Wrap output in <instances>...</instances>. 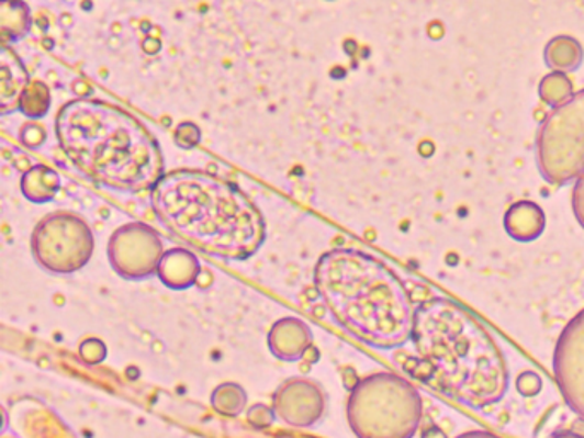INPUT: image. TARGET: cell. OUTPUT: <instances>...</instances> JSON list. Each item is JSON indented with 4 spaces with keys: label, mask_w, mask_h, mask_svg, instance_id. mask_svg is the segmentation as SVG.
Instances as JSON below:
<instances>
[{
    "label": "cell",
    "mask_w": 584,
    "mask_h": 438,
    "mask_svg": "<svg viewBox=\"0 0 584 438\" xmlns=\"http://www.w3.org/2000/svg\"><path fill=\"white\" fill-rule=\"evenodd\" d=\"M412 342L418 372L436 391L473 409L506 396L509 370L492 334L475 315L446 296L415 308Z\"/></svg>",
    "instance_id": "6da1fadb"
},
{
    "label": "cell",
    "mask_w": 584,
    "mask_h": 438,
    "mask_svg": "<svg viewBox=\"0 0 584 438\" xmlns=\"http://www.w3.org/2000/svg\"><path fill=\"white\" fill-rule=\"evenodd\" d=\"M55 136L70 164L113 191L151 192L165 175L155 134L133 113L109 101H69L57 113Z\"/></svg>",
    "instance_id": "7a4b0ae2"
},
{
    "label": "cell",
    "mask_w": 584,
    "mask_h": 438,
    "mask_svg": "<svg viewBox=\"0 0 584 438\" xmlns=\"http://www.w3.org/2000/svg\"><path fill=\"white\" fill-rule=\"evenodd\" d=\"M151 206L168 229L207 256L242 262L266 242L261 211L235 183L210 171H168L153 187Z\"/></svg>",
    "instance_id": "3957f363"
},
{
    "label": "cell",
    "mask_w": 584,
    "mask_h": 438,
    "mask_svg": "<svg viewBox=\"0 0 584 438\" xmlns=\"http://www.w3.org/2000/svg\"><path fill=\"white\" fill-rule=\"evenodd\" d=\"M314 281L338 326L363 345L394 349L412 339V296L378 257L357 248H333L317 260Z\"/></svg>",
    "instance_id": "277c9868"
},
{
    "label": "cell",
    "mask_w": 584,
    "mask_h": 438,
    "mask_svg": "<svg viewBox=\"0 0 584 438\" xmlns=\"http://www.w3.org/2000/svg\"><path fill=\"white\" fill-rule=\"evenodd\" d=\"M422 415L420 392L396 373L363 377L348 397V425L357 438H413Z\"/></svg>",
    "instance_id": "5b68a950"
},
{
    "label": "cell",
    "mask_w": 584,
    "mask_h": 438,
    "mask_svg": "<svg viewBox=\"0 0 584 438\" xmlns=\"http://www.w3.org/2000/svg\"><path fill=\"white\" fill-rule=\"evenodd\" d=\"M540 173L552 186H565L584 171V90L555 106L538 131Z\"/></svg>",
    "instance_id": "8992f818"
},
{
    "label": "cell",
    "mask_w": 584,
    "mask_h": 438,
    "mask_svg": "<svg viewBox=\"0 0 584 438\" xmlns=\"http://www.w3.org/2000/svg\"><path fill=\"white\" fill-rule=\"evenodd\" d=\"M94 237L79 214L55 211L40 220L32 233L36 265L52 274H75L90 262Z\"/></svg>",
    "instance_id": "52a82bcc"
},
{
    "label": "cell",
    "mask_w": 584,
    "mask_h": 438,
    "mask_svg": "<svg viewBox=\"0 0 584 438\" xmlns=\"http://www.w3.org/2000/svg\"><path fill=\"white\" fill-rule=\"evenodd\" d=\"M165 252L160 235L141 222L127 223L115 229L106 248L113 271L131 281L146 280L156 274Z\"/></svg>",
    "instance_id": "ba28073f"
},
{
    "label": "cell",
    "mask_w": 584,
    "mask_h": 438,
    "mask_svg": "<svg viewBox=\"0 0 584 438\" xmlns=\"http://www.w3.org/2000/svg\"><path fill=\"white\" fill-rule=\"evenodd\" d=\"M553 377L571 412L584 419V308L559 334Z\"/></svg>",
    "instance_id": "9c48e42d"
},
{
    "label": "cell",
    "mask_w": 584,
    "mask_h": 438,
    "mask_svg": "<svg viewBox=\"0 0 584 438\" xmlns=\"http://www.w3.org/2000/svg\"><path fill=\"white\" fill-rule=\"evenodd\" d=\"M326 396L316 382L293 379L274 394V413L292 427H312L323 418Z\"/></svg>",
    "instance_id": "30bf717a"
},
{
    "label": "cell",
    "mask_w": 584,
    "mask_h": 438,
    "mask_svg": "<svg viewBox=\"0 0 584 438\" xmlns=\"http://www.w3.org/2000/svg\"><path fill=\"white\" fill-rule=\"evenodd\" d=\"M268 345L278 360L299 361L311 348L312 333L301 318L284 317L269 330Z\"/></svg>",
    "instance_id": "8fae6325"
},
{
    "label": "cell",
    "mask_w": 584,
    "mask_h": 438,
    "mask_svg": "<svg viewBox=\"0 0 584 438\" xmlns=\"http://www.w3.org/2000/svg\"><path fill=\"white\" fill-rule=\"evenodd\" d=\"M32 82L26 66L16 52L2 45L0 50V112L2 115L20 110L21 97Z\"/></svg>",
    "instance_id": "7c38bea8"
},
{
    "label": "cell",
    "mask_w": 584,
    "mask_h": 438,
    "mask_svg": "<svg viewBox=\"0 0 584 438\" xmlns=\"http://www.w3.org/2000/svg\"><path fill=\"white\" fill-rule=\"evenodd\" d=\"M156 276L170 290L183 291L194 287L201 276V262L188 248H170L161 257Z\"/></svg>",
    "instance_id": "4fadbf2b"
},
{
    "label": "cell",
    "mask_w": 584,
    "mask_h": 438,
    "mask_svg": "<svg viewBox=\"0 0 584 438\" xmlns=\"http://www.w3.org/2000/svg\"><path fill=\"white\" fill-rule=\"evenodd\" d=\"M504 228L510 238L523 244L537 240L546 229V213L535 202H516L506 211Z\"/></svg>",
    "instance_id": "5bb4252c"
},
{
    "label": "cell",
    "mask_w": 584,
    "mask_h": 438,
    "mask_svg": "<svg viewBox=\"0 0 584 438\" xmlns=\"http://www.w3.org/2000/svg\"><path fill=\"white\" fill-rule=\"evenodd\" d=\"M60 187H63L60 175L45 165L27 168L21 179V192L33 204L54 201L59 194Z\"/></svg>",
    "instance_id": "9a60e30c"
},
{
    "label": "cell",
    "mask_w": 584,
    "mask_h": 438,
    "mask_svg": "<svg viewBox=\"0 0 584 438\" xmlns=\"http://www.w3.org/2000/svg\"><path fill=\"white\" fill-rule=\"evenodd\" d=\"M32 11L24 0H2L0 2V32L8 42H20L32 30Z\"/></svg>",
    "instance_id": "2e32d148"
},
{
    "label": "cell",
    "mask_w": 584,
    "mask_h": 438,
    "mask_svg": "<svg viewBox=\"0 0 584 438\" xmlns=\"http://www.w3.org/2000/svg\"><path fill=\"white\" fill-rule=\"evenodd\" d=\"M581 60H583V50H581L580 43L569 36L553 38L546 48V63L553 70H562V72L576 70Z\"/></svg>",
    "instance_id": "e0dca14e"
},
{
    "label": "cell",
    "mask_w": 584,
    "mask_h": 438,
    "mask_svg": "<svg viewBox=\"0 0 584 438\" xmlns=\"http://www.w3.org/2000/svg\"><path fill=\"white\" fill-rule=\"evenodd\" d=\"M52 106L50 88L44 81L35 79V81L27 85L26 91L20 101V112L32 121H40L44 119Z\"/></svg>",
    "instance_id": "ac0fdd59"
},
{
    "label": "cell",
    "mask_w": 584,
    "mask_h": 438,
    "mask_svg": "<svg viewBox=\"0 0 584 438\" xmlns=\"http://www.w3.org/2000/svg\"><path fill=\"white\" fill-rule=\"evenodd\" d=\"M211 403L220 415L237 416L246 407L247 394L240 385L228 382V384L215 389L213 396H211Z\"/></svg>",
    "instance_id": "d6986e66"
},
{
    "label": "cell",
    "mask_w": 584,
    "mask_h": 438,
    "mask_svg": "<svg viewBox=\"0 0 584 438\" xmlns=\"http://www.w3.org/2000/svg\"><path fill=\"white\" fill-rule=\"evenodd\" d=\"M571 91H573L571 81L562 75L547 76L540 85L541 98L550 105H562L571 97Z\"/></svg>",
    "instance_id": "ffe728a7"
},
{
    "label": "cell",
    "mask_w": 584,
    "mask_h": 438,
    "mask_svg": "<svg viewBox=\"0 0 584 438\" xmlns=\"http://www.w3.org/2000/svg\"><path fill=\"white\" fill-rule=\"evenodd\" d=\"M201 128L194 124V122H182L177 125L176 133H173V143L182 149H194L199 143H201Z\"/></svg>",
    "instance_id": "44dd1931"
},
{
    "label": "cell",
    "mask_w": 584,
    "mask_h": 438,
    "mask_svg": "<svg viewBox=\"0 0 584 438\" xmlns=\"http://www.w3.org/2000/svg\"><path fill=\"white\" fill-rule=\"evenodd\" d=\"M20 139L26 148L38 149L47 141V128L36 122H30L21 127Z\"/></svg>",
    "instance_id": "7402d4cb"
},
{
    "label": "cell",
    "mask_w": 584,
    "mask_h": 438,
    "mask_svg": "<svg viewBox=\"0 0 584 438\" xmlns=\"http://www.w3.org/2000/svg\"><path fill=\"white\" fill-rule=\"evenodd\" d=\"M541 388H543V381H541V377L538 375L537 372H534V370H525V372H521L516 377V389H518L521 396H538L541 392Z\"/></svg>",
    "instance_id": "603a6c76"
},
{
    "label": "cell",
    "mask_w": 584,
    "mask_h": 438,
    "mask_svg": "<svg viewBox=\"0 0 584 438\" xmlns=\"http://www.w3.org/2000/svg\"><path fill=\"white\" fill-rule=\"evenodd\" d=\"M79 353L87 363L94 364L105 360L106 348L100 339H88L82 342Z\"/></svg>",
    "instance_id": "cb8c5ba5"
},
{
    "label": "cell",
    "mask_w": 584,
    "mask_h": 438,
    "mask_svg": "<svg viewBox=\"0 0 584 438\" xmlns=\"http://www.w3.org/2000/svg\"><path fill=\"white\" fill-rule=\"evenodd\" d=\"M571 206H573L574 217L580 223L581 228L584 229V171L576 179L573 187V195H571Z\"/></svg>",
    "instance_id": "d4e9b609"
},
{
    "label": "cell",
    "mask_w": 584,
    "mask_h": 438,
    "mask_svg": "<svg viewBox=\"0 0 584 438\" xmlns=\"http://www.w3.org/2000/svg\"><path fill=\"white\" fill-rule=\"evenodd\" d=\"M456 438H501V437L487 430H470V431H464V434L458 435V437Z\"/></svg>",
    "instance_id": "484cf974"
},
{
    "label": "cell",
    "mask_w": 584,
    "mask_h": 438,
    "mask_svg": "<svg viewBox=\"0 0 584 438\" xmlns=\"http://www.w3.org/2000/svg\"><path fill=\"white\" fill-rule=\"evenodd\" d=\"M422 438H448V437H446L445 431L440 430V428L429 427L427 428V430H424V434H422Z\"/></svg>",
    "instance_id": "4316f807"
},
{
    "label": "cell",
    "mask_w": 584,
    "mask_h": 438,
    "mask_svg": "<svg viewBox=\"0 0 584 438\" xmlns=\"http://www.w3.org/2000/svg\"><path fill=\"white\" fill-rule=\"evenodd\" d=\"M550 438H584V435L576 434V431H558Z\"/></svg>",
    "instance_id": "83f0119b"
}]
</instances>
